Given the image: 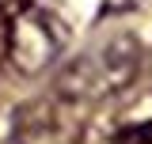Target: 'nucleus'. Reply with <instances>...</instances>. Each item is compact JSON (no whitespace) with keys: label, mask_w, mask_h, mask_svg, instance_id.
Segmentation results:
<instances>
[{"label":"nucleus","mask_w":152,"mask_h":144,"mask_svg":"<svg viewBox=\"0 0 152 144\" xmlns=\"http://www.w3.org/2000/svg\"><path fill=\"white\" fill-rule=\"evenodd\" d=\"M141 68V46L129 34H118L80 53L61 76V91L69 99H103L129 87Z\"/></svg>","instance_id":"2"},{"label":"nucleus","mask_w":152,"mask_h":144,"mask_svg":"<svg viewBox=\"0 0 152 144\" xmlns=\"http://www.w3.org/2000/svg\"><path fill=\"white\" fill-rule=\"evenodd\" d=\"M69 19L53 0H15L4 12V53L23 76H38L69 46Z\"/></svg>","instance_id":"1"},{"label":"nucleus","mask_w":152,"mask_h":144,"mask_svg":"<svg viewBox=\"0 0 152 144\" xmlns=\"http://www.w3.org/2000/svg\"><path fill=\"white\" fill-rule=\"evenodd\" d=\"M114 144H152V121H145V125H129V129H122V133L114 137Z\"/></svg>","instance_id":"3"}]
</instances>
